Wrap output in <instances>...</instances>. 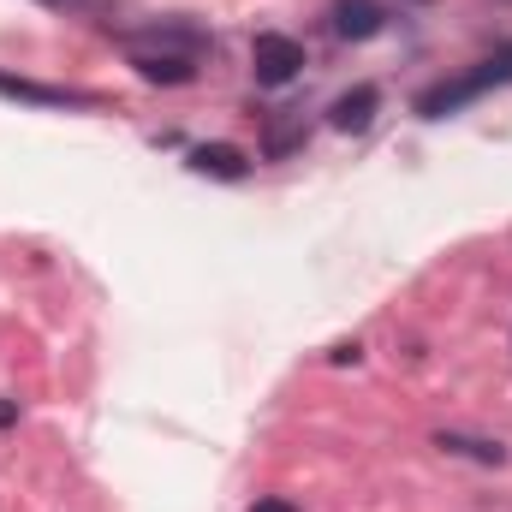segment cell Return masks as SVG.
Instances as JSON below:
<instances>
[{"instance_id": "ba28073f", "label": "cell", "mask_w": 512, "mask_h": 512, "mask_svg": "<svg viewBox=\"0 0 512 512\" xmlns=\"http://www.w3.org/2000/svg\"><path fill=\"white\" fill-rule=\"evenodd\" d=\"M191 173H203V179H245L251 161L233 143H203V149H191Z\"/></svg>"}, {"instance_id": "52a82bcc", "label": "cell", "mask_w": 512, "mask_h": 512, "mask_svg": "<svg viewBox=\"0 0 512 512\" xmlns=\"http://www.w3.org/2000/svg\"><path fill=\"white\" fill-rule=\"evenodd\" d=\"M376 108H382V90H376V84H358V90H346V96L328 108V120H334V131H364L376 120Z\"/></svg>"}, {"instance_id": "8992f818", "label": "cell", "mask_w": 512, "mask_h": 512, "mask_svg": "<svg viewBox=\"0 0 512 512\" xmlns=\"http://www.w3.org/2000/svg\"><path fill=\"white\" fill-rule=\"evenodd\" d=\"M382 30H387V12L376 0H334V36L370 42V36H382Z\"/></svg>"}, {"instance_id": "30bf717a", "label": "cell", "mask_w": 512, "mask_h": 512, "mask_svg": "<svg viewBox=\"0 0 512 512\" xmlns=\"http://www.w3.org/2000/svg\"><path fill=\"white\" fill-rule=\"evenodd\" d=\"M292 149H304V126H280L262 137V155L268 161H280V155H292Z\"/></svg>"}, {"instance_id": "4fadbf2b", "label": "cell", "mask_w": 512, "mask_h": 512, "mask_svg": "<svg viewBox=\"0 0 512 512\" xmlns=\"http://www.w3.org/2000/svg\"><path fill=\"white\" fill-rule=\"evenodd\" d=\"M251 512H298V507H292V501H256Z\"/></svg>"}, {"instance_id": "8fae6325", "label": "cell", "mask_w": 512, "mask_h": 512, "mask_svg": "<svg viewBox=\"0 0 512 512\" xmlns=\"http://www.w3.org/2000/svg\"><path fill=\"white\" fill-rule=\"evenodd\" d=\"M36 6H54V12H108V0H36Z\"/></svg>"}, {"instance_id": "3957f363", "label": "cell", "mask_w": 512, "mask_h": 512, "mask_svg": "<svg viewBox=\"0 0 512 512\" xmlns=\"http://www.w3.org/2000/svg\"><path fill=\"white\" fill-rule=\"evenodd\" d=\"M131 48H149V54H185V60H203L209 48H215V36L209 30H197V24H185V18H173V24H143V30H120Z\"/></svg>"}, {"instance_id": "7c38bea8", "label": "cell", "mask_w": 512, "mask_h": 512, "mask_svg": "<svg viewBox=\"0 0 512 512\" xmlns=\"http://www.w3.org/2000/svg\"><path fill=\"white\" fill-rule=\"evenodd\" d=\"M12 423H18V405H12V399H0V429H12Z\"/></svg>"}, {"instance_id": "6da1fadb", "label": "cell", "mask_w": 512, "mask_h": 512, "mask_svg": "<svg viewBox=\"0 0 512 512\" xmlns=\"http://www.w3.org/2000/svg\"><path fill=\"white\" fill-rule=\"evenodd\" d=\"M507 84H512V42H501V48H495L489 60H477L471 72L429 84L411 108H417V120H447V114H459V108H471V102H483L489 90H507Z\"/></svg>"}, {"instance_id": "5b68a950", "label": "cell", "mask_w": 512, "mask_h": 512, "mask_svg": "<svg viewBox=\"0 0 512 512\" xmlns=\"http://www.w3.org/2000/svg\"><path fill=\"white\" fill-rule=\"evenodd\" d=\"M131 72H137L143 84H161V90L197 84V60H185V54H149V48H137V54H131Z\"/></svg>"}, {"instance_id": "7a4b0ae2", "label": "cell", "mask_w": 512, "mask_h": 512, "mask_svg": "<svg viewBox=\"0 0 512 512\" xmlns=\"http://www.w3.org/2000/svg\"><path fill=\"white\" fill-rule=\"evenodd\" d=\"M251 72H256L262 90H286L304 72V42L298 36H280V30H262L251 42Z\"/></svg>"}, {"instance_id": "277c9868", "label": "cell", "mask_w": 512, "mask_h": 512, "mask_svg": "<svg viewBox=\"0 0 512 512\" xmlns=\"http://www.w3.org/2000/svg\"><path fill=\"white\" fill-rule=\"evenodd\" d=\"M0 96H6V102H24V108H96L90 90L42 84V78H24V72H0Z\"/></svg>"}, {"instance_id": "9c48e42d", "label": "cell", "mask_w": 512, "mask_h": 512, "mask_svg": "<svg viewBox=\"0 0 512 512\" xmlns=\"http://www.w3.org/2000/svg\"><path fill=\"white\" fill-rule=\"evenodd\" d=\"M435 447L441 453H459V459H477V465H507V447L501 441H477V435H435Z\"/></svg>"}]
</instances>
